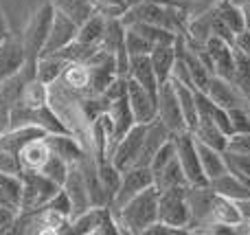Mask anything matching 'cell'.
Returning a JSON list of instances; mask_svg holds the SVG:
<instances>
[{
  "instance_id": "6da1fadb",
  "label": "cell",
  "mask_w": 250,
  "mask_h": 235,
  "mask_svg": "<svg viewBox=\"0 0 250 235\" xmlns=\"http://www.w3.org/2000/svg\"><path fill=\"white\" fill-rule=\"evenodd\" d=\"M158 196L160 192L156 189V185H151L145 192L129 198L125 205L114 207V209L110 207L114 220H117L119 233L145 235L151 224L158 222Z\"/></svg>"
},
{
  "instance_id": "7a4b0ae2",
  "label": "cell",
  "mask_w": 250,
  "mask_h": 235,
  "mask_svg": "<svg viewBox=\"0 0 250 235\" xmlns=\"http://www.w3.org/2000/svg\"><path fill=\"white\" fill-rule=\"evenodd\" d=\"M53 9L51 2L42 4L38 11L33 13V18L29 20L26 24L24 33H22V46H24V55H26V62L24 66H29L31 70H35V62H38L40 53L44 48V42H46V35H48V29H51V22H53Z\"/></svg>"
},
{
  "instance_id": "3957f363",
  "label": "cell",
  "mask_w": 250,
  "mask_h": 235,
  "mask_svg": "<svg viewBox=\"0 0 250 235\" xmlns=\"http://www.w3.org/2000/svg\"><path fill=\"white\" fill-rule=\"evenodd\" d=\"M158 222H165L169 227L182 229L189 233L191 227V209L187 200V187L165 189L158 196Z\"/></svg>"
},
{
  "instance_id": "277c9868",
  "label": "cell",
  "mask_w": 250,
  "mask_h": 235,
  "mask_svg": "<svg viewBox=\"0 0 250 235\" xmlns=\"http://www.w3.org/2000/svg\"><path fill=\"white\" fill-rule=\"evenodd\" d=\"M20 178H22L20 211L40 209V207H44L62 189L57 183L46 178L42 171H22Z\"/></svg>"
},
{
  "instance_id": "5b68a950",
  "label": "cell",
  "mask_w": 250,
  "mask_h": 235,
  "mask_svg": "<svg viewBox=\"0 0 250 235\" xmlns=\"http://www.w3.org/2000/svg\"><path fill=\"white\" fill-rule=\"evenodd\" d=\"M70 233L82 235H117L119 227L110 207H90L70 218Z\"/></svg>"
},
{
  "instance_id": "8992f818",
  "label": "cell",
  "mask_w": 250,
  "mask_h": 235,
  "mask_svg": "<svg viewBox=\"0 0 250 235\" xmlns=\"http://www.w3.org/2000/svg\"><path fill=\"white\" fill-rule=\"evenodd\" d=\"M156 106H158V114H156V119H158L171 134H180V132L187 130L180 101H178V92H176V86H173L171 79H167V82L160 84L158 97H156Z\"/></svg>"
},
{
  "instance_id": "52a82bcc",
  "label": "cell",
  "mask_w": 250,
  "mask_h": 235,
  "mask_svg": "<svg viewBox=\"0 0 250 235\" xmlns=\"http://www.w3.org/2000/svg\"><path fill=\"white\" fill-rule=\"evenodd\" d=\"M173 143H176L178 163H180L189 185H208L207 176H204V171H202V165H200V154H198V145H195L193 132L185 130V132H180V134H173Z\"/></svg>"
},
{
  "instance_id": "ba28073f",
  "label": "cell",
  "mask_w": 250,
  "mask_h": 235,
  "mask_svg": "<svg viewBox=\"0 0 250 235\" xmlns=\"http://www.w3.org/2000/svg\"><path fill=\"white\" fill-rule=\"evenodd\" d=\"M145 128L147 123H136L132 130H127L117 143L112 145L108 158L119 167V170H127V167L136 165L138 156H141V148H143V136H145Z\"/></svg>"
},
{
  "instance_id": "9c48e42d",
  "label": "cell",
  "mask_w": 250,
  "mask_h": 235,
  "mask_svg": "<svg viewBox=\"0 0 250 235\" xmlns=\"http://www.w3.org/2000/svg\"><path fill=\"white\" fill-rule=\"evenodd\" d=\"M151 185H154V174H151V170L147 165L127 167V170L121 171V185H119L117 196H114V200L110 207L114 209V207L125 205L129 198H134L136 193L145 192V189L151 187Z\"/></svg>"
},
{
  "instance_id": "30bf717a",
  "label": "cell",
  "mask_w": 250,
  "mask_h": 235,
  "mask_svg": "<svg viewBox=\"0 0 250 235\" xmlns=\"http://www.w3.org/2000/svg\"><path fill=\"white\" fill-rule=\"evenodd\" d=\"M75 38H77V24H75L70 18H66L64 13L55 11L53 13L51 29H48V35H46V42H44V48L40 55L64 51Z\"/></svg>"
},
{
  "instance_id": "8fae6325",
  "label": "cell",
  "mask_w": 250,
  "mask_h": 235,
  "mask_svg": "<svg viewBox=\"0 0 250 235\" xmlns=\"http://www.w3.org/2000/svg\"><path fill=\"white\" fill-rule=\"evenodd\" d=\"M207 46V53L211 57V64H213V70H215L217 77H224L229 82H233V70H235V46L230 42L222 38H211L204 42Z\"/></svg>"
},
{
  "instance_id": "7c38bea8",
  "label": "cell",
  "mask_w": 250,
  "mask_h": 235,
  "mask_svg": "<svg viewBox=\"0 0 250 235\" xmlns=\"http://www.w3.org/2000/svg\"><path fill=\"white\" fill-rule=\"evenodd\" d=\"M127 101L129 108L134 112L136 123H149L158 114V106H156V95H151L149 90L136 84L132 77H127Z\"/></svg>"
},
{
  "instance_id": "4fadbf2b",
  "label": "cell",
  "mask_w": 250,
  "mask_h": 235,
  "mask_svg": "<svg viewBox=\"0 0 250 235\" xmlns=\"http://www.w3.org/2000/svg\"><path fill=\"white\" fill-rule=\"evenodd\" d=\"M26 62L24 46L20 38H4L0 42V82L9 79L11 75L20 73Z\"/></svg>"
},
{
  "instance_id": "5bb4252c",
  "label": "cell",
  "mask_w": 250,
  "mask_h": 235,
  "mask_svg": "<svg viewBox=\"0 0 250 235\" xmlns=\"http://www.w3.org/2000/svg\"><path fill=\"white\" fill-rule=\"evenodd\" d=\"M51 148H48L46 134L40 136V139H33L24 145V148L18 152V163H20V174L22 171H40L46 161L51 158Z\"/></svg>"
},
{
  "instance_id": "9a60e30c",
  "label": "cell",
  "mask_w": 250,
  "mask_h": 235,
  "mask_svg": "<svg viewBox=\"0 0 250 235\" xmlns=\"http://www.w3.org/2000/svg\"><path fill=\"white\" fill-rule=\"evenodd\" d=\"M207 95L211 97L220 108H226V110L248 104L246 97L237 90V86H235L233 82H229V79H224V77H217V75L211 77V84H208V88H207Z\"/></svg>"
},
{
  "instance_id": "2e32d148",
  "label": "cell",
  "mask_w": 250,
  "mask_h": 235,
  "mask_svg": "<svg viewBox=\"0 0 250 235\" xmlns=\"http://www.w3.org/2000/svg\"><path fill=\"white\" fill-rule=\"evenodd\" d=\"M244 218H242V211H239L237 202L230 200L226 196H220L215 193V200H213V207H211V214H208L207 222L202 227H208V224H224V227H242ZM200 227V229H202ZM198 229V231H200ZM195 231V233H198Z\"/></svg>"
},
{
  "instance_id": "e0dca14e",
  "label": "cell",
  "mask_w": 250,
  "mask_h": 235,
  "mask_svg": "<svg viewBox=\"0 0 250 235\" xmlns=\"http://www.w3.org/2000/svg\"><path fill=\"white\" fill-rule=\"evenodd\" d=\"M46 141H48L51 152L55 154V156L64 158L68 165H77V163L83 158V154H86V148L82 145V141H79L75 134H70V132L46 134Z\"/></svg>"
},
{
  "instance_id": "ac0fdd59",
  "label": "cell",
  "mask_w": 250,
  "mask_h": 235,
  "mask_svg": "<svg viewBox=\"0 0 250 235\" xmlns=\"http://www.w3.org/2000/svg\"><path fill=\"white\" fill-rule=\"evenodd\" d=\"M171 136H173V134L163 126V123L158 121V119H154V121L147 123L145 136H143L141 156H138L136 165H147V167H149V163H151V158H154V154L158 152V150L163 148V145L167 143L169 139H171Z\"/></svg>"
},
{
  "instance_id": "d6986e66",
  "label": "cell",
  "mask_w": 250,
  "mask_h": 235,
  "mask_svg": "<svg viewBox=\"0 0 250 235\" xmlns=\"http://www.w3.org/2000/svg\"><path fill=\"white\" fill-rule=\"evenodd\" d=\"M64 192L68 193L70 202H73V215L82 214V211L90 209L92 202H90V193H88V187H86V180L82 176V170L77 165H70L68 170V176L64 180Z\"/></svg>"
},
{
  "instance_id": "ffe728a7",
  "label": "cell",
  "mask_w": 250,
  "mask_h": 235,
  "mask_svg": "<svg viewBox=\"0 0 250 235\" xmlns=\"http://www.w3.org/2000/svg\"><path fill=\"white\" fill-rule=\"evenodd\" d=\"M57 82L64 88H68L70 92L90 95V66L83 64V62H68Z\"/></svg>"
},
{
  "instance_id": "44dd1931",
  "label": "cell",
  "mask_w": 250,
  "mask_h": 235,
  "mask_svg": "<svg viewBox=\"0 0 250 235\" xmlns=\"http://www.w3.org/2000/svg\"><path fill=\"white\" fill-rule=\"evenodd\" d=\"M108 117L112 121V132H114V143L125 134L127 130H132L136 126V119H134V112L129 108V101H127V95L125 97H119V99L110 101L108 104Z\"/></svg>"
},
{
  "instance_id": "7402d4cb",
  "label": "cell",
  "mask_w": 250,
  "mask_h": 235,
  "mask_svg": "<svg viewBox=\"0 0 250 235\" xmlns=\"http://www.w3.org/2000/svg\"><path fill=\"white\" fill-rule=\"evenodd\" d=\"M136 84H141L145 90H149L151 95L158 97V88L160 82L154 73V66H151L149 55H132L129 57V75Z\"/></svg>"
},
{
  "instance_id": "603a6c76",
  "label": "cell",
  "mask_w": 250,
  "mask_h": 235,
  "mask_svg": "<svg viewBox=\"0 0 250 235\" xmlns=\"http://www.w3.org/2000/svg\"><path fill=\"white\" fill-rule=\"evenodd\" d=\"M195 145H198V154H200V165H202V171L204 176H207V180L211 183V180L220 178L222 174H226V161H224V152H220V150L211 148V145H204L200 143L198 139H195Z\"/></svg>"
},
{
  "instance_id": "cb8c5ba5",
  "label": "cell",
  "mask_w": 250,
  "mask_h": 235,
  "mask_svg": "<svg viewBox=\"0 0 250 235\" xmlns=\"http://www.w3.org/2000/svg\"><path fill=\"white\" fill-rule=\"evenodd\" d=\"M66 64H68V60H66L62 53H46V55H40L38 62H35V77H38L40 82L51 86L53 82H57V79L62 77Z\"/></svg>"
},
{
  "instance_id": "d4e9b609",
  "label": "cell",
  "mask_w": 250,
  "mask_h": 235,
  "mask_svg": "<svg viewBox=\"0 0 250 235\" xmlns=\"http://www.w3.org/2000/svg\"><path fill=\"white\" fill-rule=\"evenodd\" d=\"M191 132H193V136L200 141V143L211 145V148L220 150V152H224L226 145H229V134H226V132L217 126V123H213L211 119L200 117L198 119V126H195Z\"/></svg>"
},
{
  "instance_id": "484cf974",
  "label": "cell",
  "mask_w": 250,
  "mask_h": 235,
  "mask_svg": "<svg viewBox=\"0 0 250 235\" xmlns=\"http://www.w3.org/2000/svg\"><path fill=\"white\" fill-rule=\"evenodd\" d=\"M151 66H154V73L158 77V82H167L171 77V68L173 62H176V42L173 44H156L149 53Z\"/></svg>"
},
{
  "instance_id": "4316f807",
  "label": "cell",
  "mask_w": 250,
  "mask_h": 235,
  "mask_svg": "<svg viewBox=\"0 0 250 235\" xmlns=\"http://www.w3.org/2000/svg\"><path fill=\"white\" fill-rule=\"evenodd\" d=\"M208 187H211L215 193H220V196L230 198V200H244V198H250V187L244 183V180H239L235 174H230V171L222 174L220 178L211 180Z\"/></svg>"
},
{
  "instance_id": "83f0119b",
  "label": "cell",
  "mask_w": 250,
  "mask_h": 235,
  "mask_svg": "<svg viewBox=\"0 0 250 235\" xmlns=\"http://www.w3.org/2000/svg\"><path fill=\"white\" fill-rule=\"evenodd\" d=\"M154 185L158 192H165V189H176V187H189V180H187L185 171H182L180 163H178V156L171 158L163 170H158L154 174Z\"/></svg>"
},
{
  "instance_id": "f1b7e54d",
  "label": "cell",
  "mask_w": 250,
  "mask_h": 235,
  "mask_svg": "<svg viewBox=\"0 0 250 235\" xmlns=\"http://www.w3.org/2000/svg\"><path fill=\"white\" fill-rule=\"evenodd\" d=\"M48 2L53 4L55 11H60V13H64L66 18H70L77 26L83 24V22L97 11L92 0H48Z\"/></svg>"
},
{
  "instance_id": "f546056e",
  "label": "cell",
  "mask_w": 250,
  "mask_h": 235,
  "mask_svg": "<svg viewBox=\"0 0 250 235\" xmlns=\"http://www.w3.org/2000/svg\"><path fill=\"white\" fill-rule=\"evenodd\" d=\"M20 196H22L20 174L0 171V205H7L11 209L20 211Z\"/></svg>"
},
{
  "instance_id": "4dcf8cb0",
  "label": "cell",
  "mask_w": 250,
  "mask_h": 235,
  "mask_svg": "<svg viewBox=\"0 0 250 235\" xmlns=\"http://www.w3.org/2000/svg\"><path fill=\"white\" fill-rule=\"evenodd\" d=\"M173 82V79H171ZM176 86V92H178V101H180V108H182V117H185V123H187V130H193L198 126V104H195V88L191 86H185V84H178L173 82Z\"/></svg>"
},
{
  "instance_id": "1f68e13d",
  "label": "cell",
  "mask_w": 250,
  "mask_h": 235,
  "mask_svg": "<svg viewBox=\"0 0 250 235\" xmlns=\"http://www.w3.org/2000/svg\"><path fill=\"white\" fill-rule=\"evenodd\" d=\"M104 33H105V16L95 11L83 24L77 26V38L75 40L83 44H101Z\"/></svg>"
},
{
  "instance_id": "d6a6232c",
  "label": "cell",
  "mask_w": 250,
  "mask_h": 235,
  "mask_svg": "<svg viewBox=\"0 0 250 235\" xmlns=\"http://www.w3.org/2000/svg\"><path fill=\"white\" fill-rule=\"evenodd\" d=\"M48 95H51V88H48V84L40 82L38 77L26 79L24 88H22V95H20V104H18V106H26V108H40V106L48 104Z\"/></svg>"
},
{
  "instance_id": "836d02e7",
  "label": "cell",
  "mask_w": 250,
  "mask_h": 235,
  "mask_svg": "<svg viewBox=\"0 0 250 235\" xmlns=\"http://www.w3.org/2000/svg\"><path fill=\"white\" fill-rule=\"evenodd\" d=\"M97 170H99V180L101 187H104L105 196H108L110 205H112L114 196H117V189L121 185V170L114 165L110 158H104V161H97Z\"/></svg>"
},
{
  "instance_id": "e575fe53",
  "label": "cell",
  "mask_w": 250,
  "mask_h": 235,
  "mask_svg": "<svg viewBox=\"0 0 250 235\" xmlns=\"http://www.w3.org/2000/svg\"><path fill=\"white\" fill-rule=\"evenodd\" d=\"M215 11L220 13V18L229 24V29L233 31L235 35L246 29V22H244V16H242V7H239L237 2H233V0H217Z\"/></svg>"
},
{
  "instance_id": "d590c367",
  "label": "cell",
  "mask_w": 250,
  "mask_h": 235,
  "mask_svg": "<svg viewBox=\"0 0 250 235\" xmlns=\"http://www.w3.org/2000/svg\"><path fill=\"white\" fill-rule=\"evenodd\" d=\"M233 84L237 90L250 101V55L235 48V70H233Z\"/></svg>"
},
{
  "instance_id": "8d00e7d4",
  "label": "cell",
  "mask_w": 250,
  "mask_h": 235,
  "mask_svg": "<svg viewBox=\"0 0 250 235\" xmlns=\"http://www.w3.org/2000/svg\"><path fill=\"white\" fill-rule=\"evenodd\" d=\"M125 26H129V29L138 31V33H141L143 38L149 40L154 46H156V44H173V42L178 40L176 33H171V31L163 29V26L147 24V22H129V24H125Z\"/></svg>"
},
{
  "instance_id": "74e56055",
  "label": "cell",
  "mask_w": 250,
  "mask_h": 235,
  "mask_svg": "<svg viewBox=\"0 0 250 235\" xmlns=\"http://www.w3.org/2000/svg\"><path fill=\"white\" fill-rule=\"evenodd\" d=\"M224 161H226V170L230 174H235L244 183H250V154H237L224 150Z\"/></svg>"
},
{
  "instance_id": "f35d334b",
  "label": "cell",
  "mask_w": 250,
  "mask_h": 235,
  "mask_svg": "<svg viewBox=\"0 0 250 235\" xmlns=\"http://www.w3.org/2000/svg\"><path fill=\"white\" fill-rule=\"evenodd\" d=\"M125 48H127L129 57L132 55H149L151 48H154V44H151L147 38H143L138 31L125 26Z\"/></svg>"
},
{
  "instance_id": "ab89813d",
  "label": "cell",
  "mask_w": 250,
  "mask_h": 235,
  "mask_svg": "<svg viewBox=\"0 0 250 235\" xmlns=\"http://www.w3.org/2000/svg\"><path fill=\"white\" fill-rule=\"evenodd\" d=\"M68 170H70V165L64 161V158L51 154V158H48L46 165H44L40 171H42L46 178H51L53 183H57L62 187V185H64V180H66V176H68Z\"/></svg>"
},
{
  "instance_id": "60d3db41",
  "label": "cell",
  "mask_w": 250,
  "mask_h": 235,
  "mask_svg": "<svg viewBox=\"0 0 250 235\" xmlns=\"http://www.w3.org/2000/svg\"><path fill=\"white\" fill-rule=\"evenodd\" d=\"M229 117H230V130H233V134H237V132H250V110L246 106L230 108Z\"/></svg>"
},
{
  "instance_id": "b9f144b4",
  "label": "cell",
  "mask_w": 250,
  "mask_h": 235,
  "mask_svg": "<svg viewBox=\"0 0 250 235\" xmlns=\"http://www.w3.org/2000/svg\"><path fill=\"white\" fill-rule=\"evenodd\" d=\"M171 158H176V143H173V136L163 145V148L158 150V152L154 154V158H151V163H149L151 174H156L158 170H163V167L167 165Z\"/></svg>"
},
{
  "instance_id": "7bdbcfd3",
  "label": "cell",
  "mask_w": 250,
  "mask_h": 235,
  "mask_svg": "<svg viewBox=\"0 0 250 235\" xmlns=\"http://www.w3.org/2000/svg\"><path fill=\"white\" fill-rule=\"evenodd\" d=\"M44 207L51 209V211H55V214H60V215H64V218H73V202H70L68 193L64 192V187H62Z\"/></svg>"
},
{
  "instance_id": "ee69618b",
  "label": "cell",
  "mask_w": 250,
  "mask_h": 235,
  "mask_svg": "<svg viewBox=\"0 0 250 235\" xmlns=\"http://www.w3.org/2000/svg\"><path fill=\"white\" fill-rule=\"evenodd\" d=\"M95 9L104 16H112V18H121L127 11L129 2L127 0H92Z\"/></svg>"
},
{
  "instance_id": "f6af8a7d",
  "label": "cell",
  "mask_w": 250,
  "mask_h": 235,
  "mask_svg": "<svg viewBox=\"0 0 250 235\" xmlns=\"http://www.w3.org/2000/svg\"><path fill=\"white\" fill-rule=\"evenodd\" d=\"M226 150H229V152H237V154H250V132L230 134Z\"/></svg>"
},
{
  "instance_id": "bcb514c9",
  "label": "cell",
  "mask_w": 250,
  "mask_h": 235,
  "mask_svg": "<svg viewBox=\"0 0 250 235\" xmlns=\"http://www.w3.org/2000/svg\"><path fill=\"white\" fill-rule=\"evenodd\" d=\"M0 171H9V174H20V163L18 156L9 154L7 150L0 148Z\"/></svg>"
},
{
  "instance_id": "7dc6e473",
  "label": "cell",
  "mask_w": 250,
  "mask_h": 235,
  "mask_svg": "<svg viewBox=\"0 0 250 235\" xmlns=\"http://www.w3.org/2000/svg\"><path fill=\"white\" fill-rule=\"evenodd\" d=\"M16 215H18V209H11L7 205H0V233H11V227L16 222Z\"/></svg>"
},
{
  "instance_id": "c3c4849f",
  "label": "cell",
  "mask_w": 250,
  "mask_h": 235,
  "mask_svg": "<svg viewBox=\"0 0 250 235\" xmlns=\"http://www.w3.org/2000/svg\"><path fill=\"white\" fill-rule=\"evenodd\" d=\"M233 46L237 48V51H242V53H246V55H250V29H244L242 33L235 35Z\"/></svg>"
},
{
  "instance_id": "681fc988",
  "label": "cell",
  "mask_w": 250,
  "mask_h": 235,
  "mask_svg": "<svg viewBox=\"0 0 250 235\" xmlns=\"http://www.w3.org/2000/svg\"><path fill=\"white\" fill-rule=\"evenodd\" d=\"M217 0H191V7H189V16L191 13H200V11H207L215 4Z\"/></svg>"
},
{
  "instance_id": "f907efd6",
  "label": "cell",
  "mask_w": 250,
  "mask_h": 235,
  "mask_svg": "<svg viewBox=\"0 0 250 235\" xmlns=\"http://www.w3.org/2000/svg\"><path fill=\"white\" fill-rule=\"evenodd\" d=\"M242 16H244V22H246V29H250V2H242Z\"/></svg>"
},
{
  "instance_id": "816d5d0a",
  "label": "cell",
  "mask_w": 250,
  "mask_h": 235,
  "mask_svg": "<svg viewBox=\"0 0 250 235\" xmlns=\"http://www.w3.org/2000/svg\"><path fill=\"white\" fill-rule=\"evenodd\" d=\"M9 35V31H7V22H4V16L0 13V42H2L4 38Z\"/></svg>"
},
{
  "instance_id": "f5cc1de1",
  "label": "cell",
  "mask_w": 250,
  "mask_h": 235,
  "mask_svg": "<svg viewBox=\"0 0 250 235\" xmlns=\"http://www.w3.org/2000/svg\"><path fill=\"white\" fill-rule=\"evenodd\" d=\"M242 224H244V233H248V235H250V218H248V220H244Z\"/></svg>"
},
{
  "instance_id": "db71d44e",
  "label": "cell",
  "mask_w": 250,
  "mask_h": 235,
  "mask_svg": "<svg viewBox=\"0 0 250 235\" xmlns=\"http://www.w3.org/2000/svg\"><path fill=\"white\" fill-rule=\"evenodd\" d=\"M173 2L182 4V7H187V9H189V7H191V0H173Z\"/></svg>"
},
{
  "instance_id": "11a10c76",
  "label": "cell",
  "mask_w": 250,
  "mask_h": 235,
  "mask_svg": "<svg viewBox=\"0 0 250 235\" xmlns=\"http://www.w3.org/2000/svg\"><path fill=\"white\" fill-rule=\"evenodd\" d=\"M233 2H237V4H242V2H250V0H233Z\"/></svg>"
},
{
  "instance_id": "9f6ffc18",
  "label": "cell",
  "mask_w": 250,
  "mask_h": 235,
  "mask_svg": "<svg viewBox=\"0 0 250 235\" xmlns=\"http://www.w3.org/2000/svg\"><path fill=\"white\" fill-rule=\"evenodd\" d=\"M127 2H129V4H132V2H136V0H127Z\"/></svg>"
},
{
  "instance_id": "6f0895ef",
  "label": "cell",
  "mask_w": 250,
  "mask_h": 235,
  "mask_svg": "<svg viewBox=\"0 0 250 235\" xmlns=\"http://www.w3.org/2000/svg\"><path fill=\"white\" fill-rule=\"evenodd\" d=\"M246 108H248V110H250V101H248V104H246Z\"/></svg>"
},
{
  "instance_id": "680465c9",
  "label": "cell",
  "mask_w": 250,
  "mask_h": 235,
  "mask_svg": "<svg viewBox=\"0 0 250 235\" xmlns=\"http://www.w3.org/2000/svg\"><path fill=\"white\" fill-rule=\"evenodd\" d=\"M0 128H2V126H0Z\"/></svg>"
}]
</instances>
